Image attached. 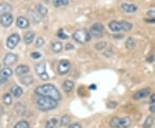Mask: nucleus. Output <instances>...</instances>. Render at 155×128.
Wrapping results in <instances>:
<instances>
[{
	"label": "nucleus",
	"instance_id": "f257e3e1",
	"mask_svg": "<svg viewBox=\"0 0 155 128\" xmlns=\"http://www.w3.org/2000/svg\"><path fill=\"white\" fill-rule=\"evenodd\" d=\"M35 93L40 96L52 98L57 102L61 100V95H60L58 89L54 85L50 84V83L38 86L35 90Z\"/></svg>",
	"mask_w": 155,
	"mask_h": 128
},
{
	"label": "nucleus",
	"instance_id": "f03ea898",
	"mask_svg": "<svg viewBox=\"0 0 155 128\" xmlns=\"http://www.w3.org/2000/svg\"><path fill=\"white\" fill-rule=\"evenodd\" d=\"M36 105L41 111H49L57 108L58 102L49 97L40 96V98L36 100Z\"/></svg>",
	"mask_w": 155,
	"mask_h": 128
},
{
	"label": "nucleus",
	"instance_id": "7ed1b4c3",
	"mask_svg": "<svg viewBox=\"0 0 155 128\" xmlns=\"http://www.w3.org/2000/svg\"><path fill=\"white\" fill-rule=\"evenodd\" d=\"M72 38L74 39L77 42L84 44L88 42L90 40V34L85 28L78 29L72 34Z\"/></svg>",
	"mask_w": 155,
	"mask_h": 128
},
{
	"label": "nucleus",
	"instance_id": "20e7f679",
	"mask_svg": "<svg viewBox=\"0 0 155 128\" xmlns=\"http://www.w3.org/2000/svg\"><path fill=\"white\" fill-rule=\"evenodd\" d=\"M35 70V72L37 73V75L40 77V78H41V80H43V81L48 80L49 76H48V74H47V71H46L45 62H41V63H39V64H36Z\"/></svg>",
	"mask_w": 155,
	"mask_h": 128
},
{
	"label": "nucleus",
	"instance_id": "39448f33",
	"mask_svg": "<svg viewBox=\"0 0 155 128\" xmlns=\"http://www.w3.org/2000/svg\"><path fill=\"white\" fill-rule=\"evenodd\" d=\"M103 30H104V28L101 23H95L91 26L90 34L96 38H100L103 36Z\"/></svg>",
	"mask_w": 155,
	"mask_h": 128
},
{
	"label": "nucleus",
	"instance_id": "423d86ee",
	"mask_svg": "<svg viewBox=\"0 0 155 128\" xmlns=\"http://www.w3.org/2000/svg\"><path fill=\"white\" fill-rule=\"evenodd\" d=\"M70 69H71V63L68 60L63 59L59 63L58 72L59 75H65L68 73Z\"/></svg>",
	"mask_w": 155,
	"mask_h": 128
},
{
	"label": "nucleus",
	"instance_id": "0eeeda50",
	"mask_svg": "<svg viewBox=\"0 0 155 128\" xmlns=\"http://www.w3.org/2000/svg\"><path fill=\"white\" fill-rule=\"evenodd\" d=\"M20 41V36L19 34H12L11 35H10L6 41V46H8V48L10 49H13L16 47V46L18 44V42Z\"/></svg>",
	"mask_w": 155,
	"mask_h": 128
},
{
	"label": "nucleus",
	"instance_id": "6e6552de",
	"mask_svg": "<svg viewBox=\"0 0 155 128\" xmlns=\"http://www.w3.org/2000/svg\"><path fill=\"white\" fill-rule=\"evenodd\" d=\"M13 22V16L11 13H7L0 16V23L4 27H10Z\"/></svg>",
	"mask_w": 155,
	"mask_h": 128
},
{
	"label": "nucleus",
	"instance_id": "1a4fd4ad",
	"mask_svg": "<svg viewBox=\"0 0 155 128\" xmlns=\"http://www.w3.org/2000/svg\"><path fill=\"white\" fill-rule=\"evenodd\" d=\"M17 59H18V58H17V56L16 54L11 53V52L7 53L6 55H5V57L4 58V64H5V66L12 65V64H14L15 63H17Z\"/></svg>",
	"mask_w": 155,
	"mask_h": 128
},
{
	"label": "nucleus",
	"instance_id": "9d476101",
	"mask_svg": "<svg viewBox=\"0 0 155 128\" xmlns=\"http://www.w3.org/2000/svg\"><path fill=\"white\" fill-rule=\"evenodd\" d=\"M150 92H151V90H150L149 88L142 89V90L137 91L135 94L134 95L133 98H134L135 100H136V101H138V100H141V99H144V98H146L147 96H149Z\"/></svg>",
	"mask_w": 155,
	"mask_h": 128
},
{
	"label": "nucleus",
	"instance_id": "9b49d317",
	"mask_svg": "<svg viewBox=\"0 0 155 128\" xmlns=\"http://www.w3.org/2000/svg\"><path fill=\"white\" fill-rule=\"evenodd\" d=\"M121 8L124 12L127 13H135L137 10V6L133 4H127L124 3L121 5Z\"/></svg>",
	"mask_w": 155,
	"mask_h": 128
},
{
	"label": "nucleus",
	"instance_id": "f8f14e48",
	"mask_svg": "<svg viewBox=\"0 0 155 128\" xmlns=\"http://www.w3.org/2000/svg\"><path fill=\"white\" fill-rule=\"evenodd\" d=\"M109 28H110V30L113 31V32H118V31L123 30L121 22H117V21H112V22H110V24H109Z\"/></svg>",
	"mask_w": 155,
	"mask_h": 128
},
{
	"label": "nucleus",
	"instance_id": "ddd939ff",
	"mask_svg": "<svg viewBox=\"0 0 155 128\" xmlns=\"http://www.w3.org/2000/svg\"><path fill=\"white\" fill-rule=\"evenodd\" d=\"M74 87V83L70 80H65L63 84H62V90H64L65 93H70Z\"/></svg>",
	"mask_w": 155,
	"mask_h": 128
},
{
	"label": "nucleus",
	"instance_id": "4468645a",
	"mask_svg": "<svg viewBox=\"0 0 155 128\" xmlns=\"http://www.w3.org/2000/svg\"><path fill=\"white\" fill-rule=\"evenodd\" d=\"M17 25L20 28H26L29 27V21L23 16H19L17 20Z\"/></svg>",
	"mask_w": 155,
	"mask_h": 128
},
{
	"label": "nucleus",
	"instance_id": "2eb2a0df",
	"mask_svg": "<svg viewBox=\"0 0 155 128\" xmlns=\"http://www.w3.org/2000/svg\"><path fill=\"white\" fill-rule=\"evenodd\" d=\"M12 10V7L11 6V4H6V3H3L0 4V15H5L7 13H10V11Z\"/></svg>",
	"mask_w": 155,
	"mask_h": 128
},
{
	"label": "nucleus",
	"instance_id": "dca6fc26",
	"mask_svg": "<svg viewBox=\"0 0 155 128\" xmlns=\"http://www.w3.org/2000/svg\"><path fill=\"white\" fill-rule=\"evenodd\" d=\"M16 73L17 75H23V74H26L29 71V68L28 65H25V64H21L19 66H17L16 68Z\"/></svg>",
	"mask_w": 155,
	"mask_h": 128
},
{
	"label": "nucleus",
	"instance_id": "f3484780",
	"mask_svg": "<svg viewBox=\"0 0 155 128\" xmlns=\"http://www.w3.org/2000/svg\"><path fill=\"white\" fill-rule=\"evenodd\" d=\"M11 92L13 96H15L17 98H19L20 96H22L23 91V89L21 87L17 86V85H14L11 88Z\"/></svg>",
	"mask_w": 155,
	"mask_h": 128
},
{
	"label": "nucleus",
	"instance_id": "a211bd4d",
	"mask_svg": "<svg viewBox=\"0 0 155 128\" xmlns=\"http://www.w3.org/2000/svg\"><path fill=\"white\" fill-rule=\"evenodd\" d=\"M51 48H52V51L53 52H55V53H58L59 52L62 51V49H63V45H62V43L61 42H59V41H56V42H53L51 46Z\"/></svg>",
	"mask_w": 155,
	"mask_h": 128
},
{
	"label": "nucleus",
	"instance_id": "6ab92c4d",
	"mask_svg": "<svg viewBox=\"0 0 155 128\" xmlns=\"http://www.w3.org/2000/svg\"><path fill=\"white\" fill-rule=\"evenodd\" d=\"M13 71L11 69H10V68H4L3 70H0V77H2V78H8V77H10L11 75H12Z\"/></svg>",
	"mask_w": 155,
	"mask_h": 128
},
{
	"label": "nucleus",
	"instance_id": "aec40b11",
	"mask_svg": "<svg viewBox=\"0 0 155 128\" xmlns=\"http://www.w3.org/2000/svg\"><path fill=\"white\" fill-rule=\"evenodd\" d=\"M130 124H131V119L128 116H126L123 119H121L119 128H128L130 126Z\"/></svg>",
	"mask_w": 155,
	"mask_h": 128
},
{
	"label": "nucleus",
	"instance_id": "412c9836",
	"mask_svg": "<svg viewBox=\"0 0 155 128\" xmlns=\"http://www.w3.org/2000/svg\"><path fill=\"white\" fill-rule=\"evenodd\" d=\"M153 121H154V120H153V116L152 115L147 116V117L146 118V120H145L144 123H143V125H142V127L150 128L152 126H153Z\"/></svg>",
	"mask_w": 155,
	"mask_h": 128
},
{
	"label": "nucleus",
	"instance_id": "4be33fe9",
	"mask_svg": "<svg viewBox=\"0 0 155 128\" xmlns=\"http://www.w3.org/2000/svg\"><path fill=\"white\" fill-rule=\"evenodd\" d=\"M34 39H35V33L31 32V31L28 32L25 35H24V41H25L26 44H30V43H32Z\"/></svg>",
	"mask_w": 155,
	"mask_h": 128
},
{
	"label": "nucleus",
	"instance_id": "5701e85b",
	"mask_svg": "<svg viewBox=\"0 0 155 128\" xmlns=\"http://www.w3.org/2000/svg\"><path fill=\"white\" fill-rule=\"evenodd\" d=\"M121 119L118 117H113L110 121V127L111 128H119Z\"/></svg>",
	"mask_w": 155,
	"mask_h": 128
},
{
	"label": "nucleus",
	"instance_id": "b1692460",
	"mask_svg": "<svg viewBox=\"0 0 155 128\" xmlns=\"http://www.w3.org/2000/svg\"><path fill=\"white\" fill-rule=\"evenodd\" d=\"M35 9H36L37 13H39V15H41V16H46V15L47 14V11H48L47 9L44 5L40 4L36 5Z\"/></svg>",
	"mask_w": 155,
	"mask_h": 128
},
{
	"label": "nucleus",
	"instance_id": "393cba45",
	"mask_svg": "<svg viewBox=\"0 0 155 128\" xmlns=\"http://www.w3.org/2000/svg\"><path fill=\"white\" fill-rule=\"evenodd\" d=\"M20 80H21V83H23V84H24V85H26V86L30 85V84L34 82V78H33V77H31V76H25V77H22Z\"/></svg>",
	"mask_w": 155,
	"mask_h": 128
},
{
	"label": "nucleus",
	"instance_id": "a878e982",
	"mask_svg": "<svg viewBox=\"0 0 155 128\" xmlns=\"http://www.w3.org/2000/svg\"><path fill=\"white\" fill-rule=\"evenodd\" d=\"M58 125V120L55 118H53L51 120H49L46 124V128H56Z\"/></svg>",
	"mask_w": 155,
	"mask_h": 128
},
{
	"label": "nucleus",
	"instance_id": "bb28decb",
	"mask_svg": "<svg viewBox=\"0 0 155 128\" xmlns=\"http://www.w3.org/2000/svg\"><path fill=\"white\" fill-rule=\"evenodd\" d=\"M125 46H126V47L129 50H131V49L135 48V40L133 38H131V37L129 38L127 40L126 43H125Z\"/></svg>",
	"mask_w": 155,
	"mask_h": 128
},
{
	"label": "nucleus",
	"instance_id": "cd10ccee",
	"mask_svg": "<svg viewBox=\"0 0 155 128\" xmlns=\"http://www.w3.org/2000/svg\"><path fill=\"white\" fill-rule=\"evenodd\" d=\"M71 121V118H70V116L67 115H63L61 118H60V121H59V124H60V126H62V127H65V126H66L69 122Z\"/></svg>",
	"mask_w": 155,
	"mask_h": 128
},
{
	"label": "nucleus",
	"instance_id": "c85d7f7f",
	"mask_svg": "<svg viewBox=\"0 0 155 128\" xmlns=\"http://www.w3.org/2000/svg\"><path fill=\"white\" fill-rule=\"evenodd\" d=\"M3 101H4V103H5V105L10 106V105L11 104V103H12V97H11V95L9 94V93L5 94L4 96H3Z\"/></svg>",
	"mask_w": 155,
	"mask_h": 128
},
{
	"label": "nucleus",
	"instance_id": "c756f323",
	"mask_svg": "<svg viewBox=\"0 0 155 128\" xmlns=\"http://www.w3.org/2000/svg\"><path fill=\"white\" fill-rule=\"evenodd\" d=\"M70 0H53V5L55 7H60L67 5Z\"/></svg>",
	"mask_w": 155,
	"mask_h": 128
},
{
	"label": "nucleus",
	"instance_id": "7c9ffc66",
	"mask_svg": "<svg viewBox=\"0 0 155 128\" xmlns=\"http://www.w3.org/2000/svg\"><path fill=\"white\" fill-rule=\"evenodd\" d=\"M121 24H122V28H123V31H129V30H131L132 28H133L132 23L128 22H126V21L121 22Z\"/></svg>",
	"mask_w": 155,
	"mask_h": 128
},
{
	"label": "nucleus",
	"instance_id": "2f4dec72",
	"mask_svg": "<svg viewBox=\"0 0 155 128\" xmlns=\"http://www.w3.org/2000/svg\"><path fill=\"white\" fill-rule=\"evenodd\" d=\"M14 128H29V124L26 121H21L15 125Z\"/></svg>",
	"mask_w": 155,
	"mask_h": 128
},
{
	"label": "nucleus",
	"instance_id": "473e14b6",
	"mask_svg": "<svg viewBox=\"0 0 155 128\" xmlns=\"http://www.w3.org/2000/svg\"><path fill=\"white\" fill-rule=\"evenodd\" d=\"M29 15L32 17L33 21H35V22H40V16H39V13H36L35 11H32V10H29Z\"/></svg>",
	"mask_w": 155,
	"mask_h": 128
},
{
	"label": "nucleus",
	"instance_id": "72a5a7b5",
	"mask_svg": "<svg viewBox=\"0 0 155 128\" xmlns=\"http://www.w3.org/2000/svg\"><path fill=\"white\" fill-rule=\"evenodd\" d=\"M106 46H107V43L104 42V41H102V42H98V43H97V44L95 45V48H96L97 50L101 51V50H103V49H104V48L106 47Z\"/></svg>",
	"mask_w": 155,
	"mask_h": 128
},
{
	"label": "nucleus",
	"instance_id": "f704fd0d",
	"mask_svg": "<svg viewBox=\"0 0 155 128\" xmlns=\"http://www.w3.org/2000/svg\"><path fill=\"white\" fill-rule=\"evenodd\" d=\"M44 45V39L41 38V37H40V38L37 39V40H36V42H35V46H36V47H41L42 46Z\"/></svg>",
	"mask_w": 155,
	"mask_h": 128
},
{
	"label": "nucleus",
	"instance_id": "c9c22d12",
	"mask_svg": "<svg viewBox=\"0 0 155 128\" xmlns=\"http://www.w3.org/2000/svg\"><path fill=\"white\" fill-rule=\"evenodd\" d=\"M58 36L60 39H62V40H65V39H68V36H67L66 34H65L64 32H63V30H62V29H60V30L59 31Z\"/></svg>",
	"mask_w": 155,
	"mask_h": 128
},
{
	"label": "nucleus",
	"instance_id": "e433bc0d",
	"mask_svg": "<svg viewBox=\"0 0 155 128\" xmlns=\"http://www.w3.org/2000/svg\"><path fill=\"white\" fill-rule=\"evenodd\" d=\"M31 57L33 58H35V59H37V58H41V53L38 52H34L31 53Z\"/></svg>",
	"mask_w": 155,
	"mask_h": 128
},
{
	"label": "nucleus",
	"instance_id": "4c0bfd02",
	"mask_svg": "<svg viewBox=\"0 0 155 128\" xmlns=\"http://www.w3.org/2000/svg\"><path fill=\"white\" fill-rule=\"evenodd\" d=\"M68 128H82L81 127V126H80V124H78V123H73V124H71L70 125Z\"/></svg>",
	"mask_w": 155,
	"mask_h": 128
},
{
	"label": "nucleus",
	"instance_id": "58836bf2",
	"mask_svg": "<svg viewBox=\"0 0 155 128\" xmlns=\"http://www.w3.org/2000/svg\"><path fill=\"white\" fill-rule=\"evenodd\" d=\"M147 15L151 17H154L155 18V10H151L147 11Z\"/></svg>",
	"mask_w": 155,
	"mask_h": 128
},
{
	"label": "nucleus",
	"instance_id": "ea45409f",
	"mask_svg": "<svg viewBox=\"0 0 155 128\" xmlns=\"http://www.w3.org/2000/svg\"><path fill=\"white\" fill-rule=\"evenodd\" d=\"M6 82H7L6 78H2V77H0V86L4 85V84L6 83Z\"/></svg>",
	"mask_w": 155,
	"mask_h": 128
},
{
	"label": "nucleus",
	"instance_id": "a19ab883",
	"mask_svg": "<svg viewBox=\"0 0 155 128\" xmlns=\"http://www.w3.org/2000/svg\"><path fill=\"white\" fill-rule=\"evenodd\" d=\"M150 102L151 103H155V94H152L150 96Z\"/></svg>",
	"mask_w": 155,
	"mask_h": 128
},
{
	"label": "nucleus",
	"instance_id": "79ce46f5",
	"mask_svg": "<svg viewBox=\"0 0 155 128\" xmlns=\"http://www.w3.org/2000/svg\"><path fill=\"white\" fill-rule=\"evenodd\" d=\"M149 109H150L151 113H153V115H155V105H153V106H151Z\"/></svg>",
	"mask_w": 155,
	"mask_h": 128
},
{
	"label": "nucleus",
	"instance_id": "37998d69",
	"mask_svg": "<svg viewBox=\"0 0 155 128\" xmlns=\"http://www.w3.org/2000/svg\"><path fill=\"white\" fill-rule=\"evenodd\" d=\"M73 46H71V44H66V46H65V49L66 50H69V49H72Z\"/></svg>",
	"mask_w": 155,
	"mask_h": 128
},
{
	"label": "nucleus",
	"instance_id": "c03bdc74",
	"mask_svg": "<svg viewBox=\"0 0 155 128\" xmlns=\"http://www.w3.org/2000/svg\"><path fill=\"white\" fill-rule=\"evenodd\" d=\"M3 113H4V109H3V107L0 105V116L3 115Z\"/></svg>",
	"mask_w": 155,
	"mask_h": 128
},
{
	"label": "nucleus",
	"instance_id": "a18cd8bd",
	"mask_svg": "<svg viewBox=\"0 0 155 128\" xmlns=\"http://www.w3.org/2000/svg\"><path fill=\"white\" fill-rule=\"evenodd\" d=\"M0 66H1V65H0Z\"/></svg>",
	"mask_w": 155,
	"mask_h": 128
}]
</instances>
